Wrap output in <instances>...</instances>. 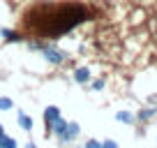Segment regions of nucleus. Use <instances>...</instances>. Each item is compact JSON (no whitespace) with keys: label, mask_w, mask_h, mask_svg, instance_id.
<instances>
[{"label":"nucleus","mask_w":157,"mask_h":148,"mask_svg":"<svg viewBox=\"0 0 157 148\" xmlns=\"http://www.w3.org/2000/svg\"><path fill=\"white\" fill-rule=\"evenodd\" d=\"M30 49H35V51L39 49L42 53H44V58L49 60V63H53V65H60V63L67 60V53H63L60 49H56V46H51V44H39V42H33Z\"/></svg>","instance_id":"nucleus-1"},{"label":"nucleus","mask_w":157,"mask_h":148,"mask_svg":"<svg viewBox=\"0 0 157 148\" xmlns=\"http://www.w3.org/2000/svg\"><path fill=\"white\" fill-rule=\"evenodd\" d=\"M78 132H81V130H78V125L76 123H67V127H65V132L60 134V141L63 143H69V141H74V139L78 137Z\"/></svg>","instance_id":"nucleus-2"},{"label":"nucleus","mask_w":157,"mask_h":148,"mask_svg":"<svg viewBox=\"0 0 157 148\" xmlns=\"http://www.w3.org/2000/svg\"><path fill=\"white\" fill-rule=\"evenodd\" d=\"M58 118H60V109H58V107H46V109H44L46 127H51V123H56ZM46 137H49V132H46Z\"/></svg>","instance_id":"nucleus-3"},{"label":"nucleus","mask_w":157,"mask_h":148,"mask_svg":"<svg viewBox=\"0 0 157 148\" xmlns=\"http://www.w3.org/2000/svg\"><path fill=\"white\" fill-rule=\"evenodd\" d=\"M74 81H76V84H88L90 81V69L88 67H78L76 72H74Z\"/></svg>","instance_id":"nucleus-4"},{"label":"nucleus","mask_w":157,"mask_h":148,"mask_svg":"<svg viewBox=\"0 0 157 148\" xmlns=\"http://www.w3.org/2000/svg\"><path fill=\"white\" fill-rule=\"evenodd\" d=\"M65 127H67V123H65L63 118H58L56 123H51V127H49V134H56V137H60V134L65 132Z\"/></svg>","instance_id":"nucleus-5"},{"label":"nucleus","mask_w":157,"mask_h":148,"mask_svg":"<svg viewBox=\"0 0 157 148\" xmlns=\"http://www.w3.org/2000/svg\"><path fill=\"white\" fill-rule=\"evenodd\" d=\"M19 125L23 130H33V118H30V116H25L23 111H19Z\"/></svg>","instance_id":"nucleus-6"},{"label":"nucleus","mask_w":157,"mask_h":148,"mask_svg":"<svg viewBox=\"0 0 157 148\" xmlns=\"http://www.w3.org/2000/svg\"><path fill=\"white\" fill-rule=\"evenodd\" d=\"M0 148H16V139H12V137H0Z\"/></svg>","instance_id":"nucleus-7"},{"label":"nucleus","mask_w":157,"mask_h":148,"mask_svg":"<svg viewBox=\"0 0 157 148\" xmlns=\"http://www.w3.org/2000/svg\"><path fill=\"white\" fill-rule=\"evenodd\" d=\"M116 120H120V123H134L132 114H127V111H118V114H116Z\"/></svg>","instance_id":"nucleus-8"},{"label":"nucleus","mask_w":157,"mask_h":148,"mask_svg":"<svg viewBox=\"0 0 157 148\" xmlns=\"http://www.w3.org/2000/svg\"><path fill=\"white\" fill-rule=\"evenodd\" d=\"M155 116V109H143V111H139V118L141 120H148V118H152Z\"/></svg>","instance_id":"nucleus-9"},{"label":"nucleus","mask_w":157,"mask_h":148,"mask_svg":"<svg viewBox=\"0 0 157 148\" xmlns=\"http://www.w3.org/2000/svg\"><path fill=\"white\" fill-rule=\"evenodd\" d=\"M0 109H2V111L12 109V99H10V97H0Z\"/></svg>","instance_id":"nucleus-10"},{"label":"nucleus","mask_w":157,"mask_h":148,"mask_svg":"<svg viewBox=\"0 0 157 148\" xmlns=\"http://www.w3.org/2000/svg\"><path fill=\"white\" fill-rule=\"evenodd\" d=\"M2 35H5V37H7L10 42H19V40H21V37H19L16 33H10V30H2Z\"/></svg>","instance_id":"nucleus-11"},{"label":"nucleus","mask_w":157,"mask_h":148,"mask_svg":"<svg viewBox=\"0 0 157 148\" xmlns=\"http://www.w3.org/2000/svg\"><path fill=\"white\" fill-rule=\"evenodd\" d=\"M86 148H102V141H97V139H88V141H86Z\"/></svg>","instance_id":"nucleus-12"},{"label":"nucleus","mask_w":157,"mask_h":148,"mask_svg":"<svg viewBox=\"0 0 157 148\" xmlns=\"http://www.w3.org/2000/svg\"><path fill=\"white\" fill-rule=\"evenodd\" d=\"M102 148H118V143L113 139H106V141H102Z\"/></svg>","instance_id":"nucleus-13"},{"label":"nucleus","mask_w":157,"mask_h":148,"mask_svg":"<svg viewBox=\"0 0 157 148\" xmlns=\"http://www.w3.org/2000/svg\"><path fill=\"white\" fill-rule=\"evenodd\" d=\"M93 88H95V90H102V88H104V79H97V81H93Z\"/></svg>","instance_id":"nucleus-14"},{"label":"nucleus","mask_w":157,"mask_h":148,"mask_svg":"<svg viewBox=\"0 0 157 148\" xmlns=\"http://www.w3.org/2000/svg\"><path fill=\"white\" fill-rule=\"evenodd\" d=\"M25 148H37V146H35V143H25Z\"/></svg>","instance_id":"nucleus-15"},{"label":"nucleus","mask_w":157,"mask_h":148,"mask_svg":"<svg viewBox=\"0 0 157 148\" xmlns=\"http://www.w3.org/2000/svg\"><path fill=\"white\" fill-rule=\"evenodd\" d=\"M2 134H5V130H2V125H0V137H2Z\"/></svg>","instance_id":"nucleus-16"}]
</instances>
